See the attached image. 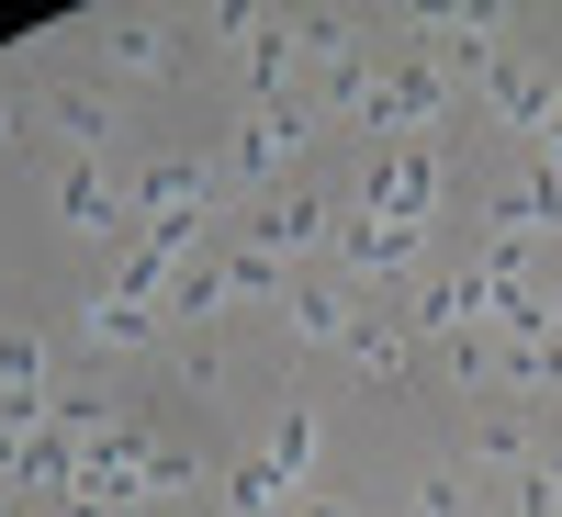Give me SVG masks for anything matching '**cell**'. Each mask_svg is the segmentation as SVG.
I'll list each match as a JSON object with an SVG mask.
<instances>
[{
    "label": "cell",
    "mask_w": 562,
    "mask_h": 517,
    "mask_svg": "<svg viewBox=\"0 0 562 517\" xmlns=\"http://www.w3.org/2000/svg\"><path fill=\"white\" fill-rule=\"evenodd\" d=\"M214 304H237V293H225V259H192V270L169 281V304H158V315H214Z\"/></svg>",
    "instance_id": "d6986e66"
},
{
    "label": "cell",
    "mask_w": 562,
    "mask_h": 517,
    "mask_svg": "<svg viewBox=\"0 0 562 517\" xmlns=\"http://www.w3.org/2000/svg\"><path fill=\"white\" fill-rule=\"evenodd\" d=\"M259 461H270V473L304 495V473H315V405H281V416H270V450H259Z\"/></svg>",
    "instance_id": "30bf717a"
},
{
    "label": "cell",
    "mask_w": 562,
    "mask_h": 517,
    "mask_svg": "<svg viewBox=\"0 0 562 517\" xmlns=\"http://www.w3.org/2000/svg\"><path fill=\"white\" fill-rule=\"evenodd\" d=\"M349 360L371 371V383H394V371H405V326H394V315H383V326L360 315V326H349Z\"/></svg>",
    "instance_id": "2e32d148"
},
{
    "label": "cell",
    "mask_w": 562,
    "mask_h": 517,
    "mask_svg": "<svg viewBox=\"0 0 562 517\" xmlns=\"http://www.w3.org/2000/svg\"><path fill=\"white\" fill-rule=\"evenodd\" d=\"M540 169H562V113H551V135H540Z\"/></svg>",
    "instance_id": "7402d4cb"
},
{
    "label": "cell",
    "mask_w": 562,
    "mask_h": 517,
    "mask_svg": "<svg viewBox=\"0 0 562 517\" xmlns=\"http://www.w3.org/2000/svg\"><path fill=\"white\" fill-rule=\"evenodd\" d=\"M551 225H562V169H518V180H506V192H495V237H551Z\"/></svg>",
    "instance_id": "3957f363"
},
{
    "label": "cell",
    "mask_w": 562,
    "mask_h": 517,
    "mask_svg": "<svg viewBox=\"0 0 562 517\" xmlns=\"http://www.w3.org/2000/svg\"><path fill=\"white\" fill-rule=\"evenodd\" d=\"M147 495H192V450L158 439V450H147Z\"/></svg>",
    "instance_id": "ffe728a7"
},
{
    "label": "cell",
    "mask_w": 562,
    "mask_h": 517,
    "mask_svg": "<svg viewBox=\"0 0 562 517\" xmlns=\"http://www.w3.org/2000/svg\"><path fill=\"white\" fill-rule=\"evenodd\" d=\"M102 57H113V68H124V79H147V68H169V34H158V23H147V12H124V23H113V34H102Z\"/></svg>",
    "instance_id": "7c38bea8"
},
{
    "label": "cell",
    "mask_w": 562,
    "mask_h": 517,
    "mask_svg": "<svg viewBox=\"0 0 562 517\" xmlns=\"http://www.w3.org/2000/svg\"><path fill=\"white\" fill-rule=\"evenodd\" d=\"M416 248H428V225H394V214H360V225H349V270H360V281H405Z\"/></svg>",
    "instance_id": "277c9868"
},
{
    "label": "cell",
    "mask_w": 562,
    "mask_h": 517,
    "mask_svg": "<svg viewBox=\"0 0 562 517\" xmlns=\"http://www.w3.org/2000/svg\"><path fill=\"white\" fill-rule=\"evenodd\" d=\"M349 326H360L349 293H293V338H304V349H349Z\"/></svg>",
    "instance_id": "8fae6325"
},
{
    "label": "cell",
    "mask_w": 562,
    "mask_h": 517,
    "mask_svg": "<svg viewBox=\"0 0 562 517\" xmlns=\"http://www.w3.org/2000/svg\"><path fill=\"white\" fill-rule=\"evenodd\" d=\"M57 214H68V237H113V180L90 169V158H68V180H57Z\"/></svg>",
    "instance_id": "9c48e42d"
},
{
    "label": "cell",
    "mask_w": 562,
    "mask_h": 517,
    "mask_svg": "<svg viewBox=\"0 0 562 517\" xmlns=\"http://www.w3.org/2000/svg\"><path fill=\"white\" fill-rule=\"evenodd\" d=\"M225 293H237V304H281L293 281H281V259H270V248H237V259H225Z\"/></svg>",
    "instance_id": "ac0fdd59"
},
{
    "label": "cell",
    "mask_w": 562,
    "mask_h": 517,
    "mask_svg": "<svg viewBox=\"0 0 562 517\" xmlns=\"http://www.w3.org/2000/svg\"><path fill=\"white\" fill-rule=\"evenodd\" d=\"M79 338H90V349H147V338H158V315H147V304H124V293H90V304H79Z\"/></svg>",
    "instance_id": "ba28073f"
},
{
    "label": "cell",
    "mask_w": 562,
    "mask_h": 517,
    "mask_svg": "<svg viewBox=\"0 0 562 517\" xmlns=\"http://www.w3.org/2000/svg\"><path fill=\"white\" fill-rule=\"evenodd\" d=\"M304 135H315L304 102H259V113L237 124V169H248V180H281V169L304 158Z\"/></svg>",
    "instance_id": "7a4b0ae2"
},
{
    "label": "cell",
    "mask_w": 562,
    "mask_h": 517,
    "mask_svg": "<svg viewBox=\"0 0 562 517\" xmlns=\"http://www.w3.org/2000/svg\"><path fill=\"white\" fill-rule=\"evenodd\" d=\"M0 416H45V349H34V326H0Z\"/></svg>",
    "instance_id": "52a82bcc"
},
{
    "label": "cell",
    "mask_w": 562,
    "mask_h": 517,
    "mask_svg": "<svg viewBox=\"0 0 562 517\" xmlns=\"http://www.w3.org/2000/svg\"><path fill=\"white\" fill-rule=\"evenodd\" d=\"M57 135H68L79 158H102V147H113V113H102V90H57Z\"/></svg>",
    "instance_id": "5bb4252c"
},
{
    "label": "cell",
    "mask_w": 562,
    "mask_h": 517,
    "mask_svg": "<svg viewBox=\"0 0 562 517\" xmlns=\"http://www.w3.org/2000/svg\"><path fill=\"white\" fill-rule=\"evenodd\" d=\"M293 506V484L270 473V461H237V473H225V517H281Z\"/></svg>",
    "instance_id": "4fadbf2b"
},
{
    "label": "cell",
    "mask_w": 562,
    "mask_h": 517,
    "mask_svg": "<svg viewBox=\"0 0 562 517\" xmlns=\"http://www.w3.org/2000/svg\"><path fill=\"white\" fill-rule=\"evenodd\" d=\"M484 102H495L506 124H518V135H551V113H562V90H551L540 68H506V57H495V79H484Z\"/></svg>",
    "instance_id": "8992f818"
},
{
    "label": "cell",
    "mask_w": 562,
    "mask_h": 517,
    "mask_svg": "<svg viewBox=\"0 0 562 517\" xmlns=\"http://www.w3.org/2000/svg\"><path fill=\"white\" fill-rule=\"evenodd\" d=\"M540 304H551V326H562V270H551V281H540Z\"/></svg>",
    "instance_id": "603a6c76"
},
{
    "label": "cell",
    "mask_w": 562,
    "mask_h": 517,
    "mask_svg": "<svg viewBox=\"0 0 562 517\" xmlns=\"http://www.w3.org/2000/svg\"><path fill=\"white\" fill-rule=\"evenodd\" d=\"M473 461H495V473H540V439L518 428V416H495V428H473Z\"/></svg>",
    "instance_id": "e0dca14e"
},
{
    "label": "cell",
    "mask_w": 562,
    "mask_h": 517,
    "mask_svg": "<svg viewBox=\"0 0 562 517\" xmlns=\"http://www.w3.org/2000/svg\"><path fill=\"white\" fill-rule=\"evenodd\" d=\"M540 473H551V484H562V428H551V439H540Z\"/></svg>",
    "instance_id": "44dd1931"
},
{
    "label": "cell",
    "mask_w": 562,
    "mask_h": 517,
    "mask_svg": "<svg viewBox=\"0 0 562 517\" xmlns=\"http://www.w3.org/2000/svg\"><path fill=\"white\" fill-rule=\"evenodd\" d=\"M281 68H293V23H248V90L281 102Z\"/></svg>",
    "instance_id": "9a60e30c"
},
{
    "label": "cell",
    "mask_w": 562,
    "mask_h": 517,
    "mask_svg": "<svg viewBox=\"0 0 562 517\" xmlns=\"http://www.w3.org/2000/svg\"><path fill=\"white\" fill-rule=\"evenodd\" d=\"M326 225H338V214H326L315 192H293V203H270V214L248 225V248H270V259H304V248H326Z\"/></svg>",
    "instance_id": "5b68a950"
},
{
    "label": "cell",
    "mask_w": 562,
    "mask_h": 517,
    "mask_svg": "<svg viewBox=\"0 0 562 517\" xmlns=\"http://www.w3.org/2000/svg\"><path fill=\"white\" fill-rule=\"evenodd\" d=\"M371 214L428 225L439 214V147H383V158H371Z\"/></svg>",
    "instance_id": "6da1fadb"
}]
</instances>
